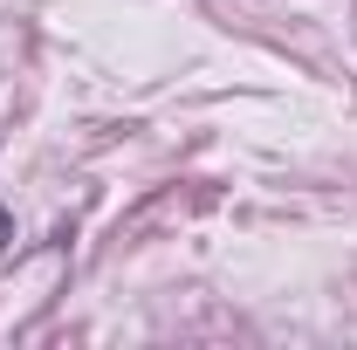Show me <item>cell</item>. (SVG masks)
Returning <instances> with one entry per match:
<instances>
[{
	"mask_svg": "<svg viewBox=\"0 0 357 350\" xmlns=\"http://www.w3.org/2000/svg\"><path fill=\"white\" fill-rule=\"evenodd\" d=\"M0 248H7V213H0Z\"/></svg>",
	"mask_w": 357,
	"mask_h": 350,
	"instance_id": "obj_1",
	"label": "cell"
}]
</instances>
